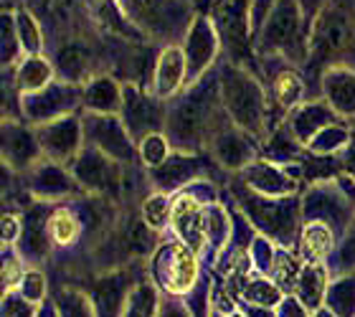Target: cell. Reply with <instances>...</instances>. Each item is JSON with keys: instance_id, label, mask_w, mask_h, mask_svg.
I'll use <instances>...</instances> for the list:
<instances>
[{"instance_id": "cell-1", "label": "cell", "mask_w": 355, "mask_h": 317, "mask_svg": "<svg viewBox=\"0 0 355 317\" xmlns=\"http://www.w3.org/2000/svg\"><path fill=\"white\" fill-rule=\"evenodd\" d=\"M234 125L223 112L218 69H211L206 76L188 84L183 94L168 104L165 135L173 150L180 153H208L211 142L223 127Z\"/></svg>"}, {"instance_id": "cell-2", "label": "cell", "mask_w": 355, "mask_h": 317, "mask_svg": "<svg viewBox=\"0 0 355 317\" xmlns=\"http://www.w3.org/2000/svg\"><path fill=\"white\" fill-rule=\"evenodd\" d=\"M218 89H221L223 112L239 130L252 135L254 140H264L269 135V94L257 79V71L231 64L229 59L218 61Z\"/></svg>"}, {"instance_id": "cell-3", "label": "cell", "mask_w": 355, "mask_h": 317, "mask_svg": "<svg viewBox=\"0 0 355 317\" xmlns=\"http://www.w3.org/2000/svg\"><path fill=\"white\" fill-rule=\"evenodd\" d=\"M231 193H234V203L239 206L241 216L257 229V234L287 249L295 246L300 239V229H302V198L300 196L266 198V196L249 191L241 180L231 185Z\"/></svg>"}, {"instance_id": "cell-4", "label": "cell", "mask_w": 355, "mask_h": 317, "mask_svg": "<svg viewBox=\"0 0 355 317\" xmlns=\"http://www.w3.org/2000/svg\"><path fill=\"white\" fill-rule=\"evenodd\" d=\"M257 59L279 56L289 64H307L310 59V26L304 21L300 0H277L264 26L254 36Z\"/></svg>"}, {"instance_id": "cell-5", "label": "cell", "mask_w": 355, "mask_h": 317, "mask_svg": "<svg viewBox=\"0 0 355 317\" xmlns=\"http://www.w3.org/2000/svg\"><path fill=\"white\" fill-rule=\"evenodd\" d=\"M355 38V0H327L310 28V59L315 74L340 64Z\"/></svg>"}, {"instance_id": "cell-6", "label": "cell", "mask_w": 355, "mask_h": 317, "mask_svg": "<svg viewBox=\"0 0 355 317\" xmlns=\"http://www.w3.org/2000/svg\"><path fill=\"white\" fill-rule=\"evenodd\" d=\"M150 280L168 297H188L200 282V257L178 237L157 241L153 249Z\"/></svg>"}, {"instance_id": "cell-7", "label": "cell", "mask_w": 355, "mask_h": 317, "mask_svg": "<svg viewBox=\"0 0 355 317\" xmlns=\"http://www.w3.org/2000/svg\"><path fill=\"white\" fill-rule=\"evenodd\" d=\"M254 0H214L211 8V23H214L221 49L226 59L236 67H257V51H254V23H252Z\"/></svg>"}, {"instance_id": "cell-8", "label": "cell", "mask_w": 355, "mask_h": 317, "mask_svg": "<svg viewBox=\"0 0 355 317\" xmlns=\"http://www.w3.org/2000/svg\"><path fill=\"white\" fill-rule=\"evenodd\" d=\"M117 6L137 28L165 41L188 33L193 23L185 0H117Z\"/></svg>"}, {"instance_id": "cell-9", "label": "cell", "mask_w": 355, "mask_h": 317, "mask_svg": "<svg viewBox=\"0 0 355 317\" xmlns=\"http://www.w3.org/2000/svg\"><path fill=\"white\" fill-rule=\"evenodd\" d=\"M79 107H82V87L69 84V81H51L41 92L21 94V114L28 125L36 127L76 114Z\"/></svg>"}, {"instance_id": "cell-10", "label": "cell", "mask_w": 355, "mask_h": 317, "mask_svg": "<svg viewBox=\"0 0 355 317\" xmlns=\"http://www.w3.org/2000/svg\"><path fill=\"white\" fill-rule=\"evenodd\" d=\"M122 125L135 142L148 137L153 132H165V119H168V104L163 99L153 96L150 92L140 89L137 84L122 87V112H119Z\"/></svg>"}, {"instance_id": "cell-11", "label": "cell", "mask_w": 355, "mask_h": 317, "mask_svg": "<svg viewBox=\"0 0 355 317\" xmlns=\"http://www.w3.org/2000/svg\"><path fill=\"white\" fill-rule=\"evenodd\" d=\"M84 119V142L89 148H96L99 153L110 155L112 160L130 165L137 155V142L130 137L127 127L122 125L119 114H82Z\"/></svg>"}, {"instance_id": "cell-12", "label": "cell", "mask_w": 355, "mask_h": 317, "mask_svg": "<svg viewBox=\"0 0 355 317\" xmlns=\"http://www.w3.org/2000/svg\"><path fill=\"white\" fill-rule=\"evenodd\" d=\"M69 170L74 173L76 183L82 185L84 193L114 198L122 191V178H125L122 175V162L112 160L110 155L99 153L96 148L84 145V150L69 165Z\"/></svg>"}, {"instance_id": "cell-13", "label": "cell", "mask_w": 355, "mask_h": 317, "mask_svg": "<svg viewBox=\"0 0 355 317\" xmlns=\"http://www.w3.org/2000/svg\"><path fill=\"white\" fill-rule=\"evenodd\" d=\"M257 64H259V71H264L272 107L284 110L289 114L295 107L304 102V92H307L304 76L289 61L279 59V56H261V59H257Z\"/></svg>"}, {"instance_id": "cell-14", "label": "cell", "mask_w": 355, "mask_h": 317, "mask_svg": "<svg viewBox=\"0 0 355 317\" xmlns=\"http://www.w3.org/2000/svg\"><path fill=\"white\" fill-rule=\"evenodd\" d=\"M41 150H44L46 160L61 162V165H71L84 150V119L79 114H69V117L53 119L49 125L36 127Z\"/></svg>"}, {"instance_id": "cell-15", "label": "cell", "mask_w": 355, "mask_h": 317, "mask_svg": "<svg viewBox=\"0 0 355 317\" xmlns=\"http://www.w3.org/2000/svg\"><path fill=\"white\" fill-rule=\"evenodd\" d=\"M214 175V165L208 162L206 153H180L173 150V155L150 173V180L160 193H180L200 178Z\"/></svg>"}, {"instance_id": "cell-16", "label": "cell", "mask_w": 355, "mask_h": 317, "mask_svg": "<svg viewBox=\"0 0 355 317\" xmlns=\"http://www.w3.org/2000/svg\"><path fill=\"white\" fill-rule=\"evenodd\" d=\"M140 282V277H135V269H127V266L99 274L87 292L94 305L96 317H122L127 302H130V295Z\"/></svg>"}, {"instance_id": "cell-17", "label": "cell", "mask_w": 355, "mask_h": 317, "mask_svg": "<svg viewBox=\"0 0 355 317\" xmlns=\"http://www.w3.org/2000/svg\"><path fill=\"white\" fill-rule=\"evenodd\" d=\"M218 49H221V41H218V33H216L211 18L196 15L183 44L185 64H188V84L198 81L200 76H206L211 71L216 56H218Z\"/></svg>"}, {"instance_id": "cell-18", "label": "cell", "mask_w": 355, "mask_h": 317, "mask_svg": "<svg viewBox=\"0 0 355 317\" xmlns=\"http://www.w3.org/2000/svg\"><path fill=\"white\" fill-rule=\"evenodd\" d=\"M3 160H6V168L13 173H31L44 160L38 130L15 122V119H6L3 122Z\"/></svg>"}, {"instance_id": "cell-19", "label": "cell", "mask_w": 355, "mask_h": 317, "mask_svg": "<svg viewBox=\"0 0 355 317\" xmlns=\"http://www.w3.org/2000/svg\"><path fill=\"white\" fill-rule=\"evenodd\" d=\"M239 180L249 191L266 196V198H287V196H297L300 191V180L289 173L287 165H277L266 157H257L252 165H246L239 173Z\"/></svg>"}, {"instance_id": "cell-20", "label": "cell", "mask_w": 355, "mask_h": 317, "mask_svg": "<svg viewBox=\"0 0 355 317\" xmlns=\"http://www.w3.org/2000/svg\"><path fill=\"white\" fill-rule=\"evenodd\" d=\"M26 188L36 200L46 203V200H61V198H71L82 191V185L76 183L74 173L61 165V162L53 160H41L36 168L26 173Z\"/></svg>"}, {"instance_id": "cell-21", "label": "cell", "mask_w": 355, "mask_h": 317, "mask_svg": "<svg viewBox=\"0 0 355 317\" xmlns=\"http://www.w3.org/2000/svg\"><path fill=\"white\" fill-rule=\"evenodd\" d=\"M171 229L193 251H206V206L193 193L180 191L171 203Z\"/></svg>"}, {"instance_id": "cell-22", "label": "cell", "mask_w": 355, "mask_h": 317, "mask_svg": "<svg viewBox=\"0 0 355 317\" xmlns=\"http://www.w3.org/2000/svg\"><path fill=\"white\" fill-rule=\"evenodd\" d=\"M208 155L221 170L241 173L246 165H252L257 160V140L252 135H246L244 130H239L236 125H229L214 137Z\"/></svg>"}, {"instance_id": "cell-23", "label": "cell", "mask_w": 355, "mask_h": 317, "mask_svg": "<svg viewBox=\"0 0 355 317\" xmlns=\"http://www.w3.org/2000/svg\"><path fill=\"white\" fill-rule=\"evenodd\" d=\"M188 84V64H185V53L180 46H165L157 53L155 69H153V79H150V94L173 102L175 96L183 94V87Z\"/></svg>"}, {"instance_id": "cell-24", "label": "cell", "mask_w": 355, "mask_h": 317, "mask_svg": "<svg viewBox=\"0 0 355 317\" xmlns=\"http://www.w3.org/2000/svg\"><path fill=\"white\" fill-rule=\"evenodd\" d=\"M320 92L343 119H355V69L335 64L320 76Z\"/></svg>"}, {"instance_id": "cell-25", "label": "cell", "mask_w": 355, "mask_h": 317, "mask_svg": "<svg viewBox=\"0 0 355 317\" xmlns=\"http://www.w3.org/2000/svg\"><path fill=\"white\" fill-rule=\"evenodd\" d=\"M49 216L51 211H46L44 203H38L23 221V237L15 243V251L23 257V262H28L31 266L46 262L49 251H51V239H49Z\"/></svg>"}, {"instance_id": "cell-26", "label": "cell", "mask_w": 355, "mask_h": 317, "mask_svg": "<svg viewBox=\"0 0 355 317\" xmlns=\"http://www.w3.org/2000/svg\"><path fill=\"white\" fill-rule=\"evenodd\" d=\"M335 122H343V117L338 112L330 107V104L322 99V102H302L300 107L287 114V127L292 130L300 145H307V142L320 132V130H325L327 125H335Z\"/></svg>"}, {"instance_id": "cell-27", "label": "cell", "mask_w": 355, "mask_h": 317, "mask_svg": "<svg viewBox=\"0 0 355 317\" xmlns=\"http://www.w3.org/2000/svg\"><path fill=\"white\" fill-rule=\"evenodd\" d=\"M82 107L92 114H119L122 87L107 74L89 76V81L82 84Z\"/></svg>"}, {"instance_id": "cell-28", "label": "cell", "mask_w": 355, "mask_h": 317, "mask_svg": "<svg viewBox=\"0 0 355 317\" xmlns=\"http://www.w3.org/2000/svg\"><path fill=\"white\" fill-rule=\"evenodd\" d=\"M335 231L327 223L320 221H304L297 239V254L310 262V264H327L335 254Z\"/></svg>"}, {"instance_id": "cell-29", "label": "cell", "mask_w": 355, "mask_h": 317, "mask_svg": "<svg viewBox=\"0 0 355 317\" xmlns=\"http://www.w3.org/2000/svg\"><path fill=\"white\" fill-rule=\"evenodd\" d=\"M330 269L327 264H310L304 262L302 272H300V280H297L295 287V297L307 307L310 312H318L325 307V297H327V287H330Z\"/></svg>"}, {"instance_id": "cell-30", "label": "cell", "mask_w": 355, "mask_h": 317, "mask_svg": "<svg viewBox=\"0 0 355 317\" xmlns=\"http://www.w3.org/2000/svg\"><path fill=\"white\" fill-rule=\"evenodd\" d=\"M231 239H234V221L226 214V208L221 203L206 206V257L211 259V264H216V259L226 251Z\"/></svg>"}, {"instance_id": "cell-31", "label": "cell", "mask_w": 355, "mask_h": 317, "mask_svg": "<svg viewBox=\"0 0 355 317\" xmlns=\"http://www.w3.org/2000/svg\"><path fill=\"white\" fill-rule=\"evenodd\" d=\"M51 79H53V67L51 61H46L44 56H26L15 67V89L21 94L41 92V89H46L51 84Z\"/></svg>"}, {"instance_id": "cell-32", "label": "cell", "mask_w": 355, "mask_h": 317, "mask_svg": "<svg viewBox=\"0 0 355 317\" xmlns=\"http://www.w3.org/2000/svg\"><path fill=\"white\" fill-rule=\"evenodd\" d=\"M284 292L272 277H264V274H257L252 272L249 274V280L244 282V287L239 292V300L244 305H254V307H272L277 310L284 300Z\"/></svg>"}, {"instance_id": "cell-33", "label": "cell", "mask_w": 355, "mask_h": 317, "mask_svg": "<svg viewBox=\"0 0 355 317\" xmlns=\"http://www.w3.org/2000/svg\"><path fill=\"white\" fill-rule=\"evenodd\" d=\"M304 155V148L300 145L292 130L287 127V122L279 127H274L272 132L266 135L264 140V157L266 160L277 162V165H292Z\"/></svg>"}, {"instance_id": "cell-34", "label": "cell", "mask_w": 355, "mask_h": 317, "mask_svg": "<svg viewBox=\"0 0 355 317\" xmlns=\"http://www.w3.org/2000/svg\"><path fill=\"white\" fill-rule=\"evenodd\" d=\"M350 142H353V132H350V127L345 125V119H343V122H335V125H327L325 130H320V132L304 145V153L320 155V157H335L338 153H345Z\"/></svg>"}, {"instance_id": "cell-35", "label": "cell", "mask_w": 355, "mask_h": 317, "mask_svg": "<svg viewBox=\"0 0 355 317\" xmlns=\"http://www.w3.org/2000/svg\"><path fill=\"white\" fill-rule=\"evenodd\" d=\"M325 307L335 317H355V274H340L330 282Z\"/></svg>"}, {"instance_id": "cell-36", "label": "cell", "mask_w": 355, "mask_h": 317, "mask_svg": "<svg viewBox=\"0 0 355 317\" xmlns=\"http://www.w3.org/2000/svg\"><path fill=\"white\" fill-rule=\"evenodd\" d=\"M302 266H304V259L300 257L297 251L287 249V246H279V249H277V259H274V266H272V274H269V277L279 284L284 295H295V287H297V280H300Z\"/></svg>"}, {"instance_id": "cell-37", "label": "cell", "mask_w": 355, "mask_h": 317, "mask_svg": "<svg viewBox=\"0 0 355 317\" xmlns=\"http://www.w3.org/2000/svg\"><path fill=\"white\" fill-rule=\"evenodd\" d=\"M82 234V221L79 216L67 206L53 208L49 216V239L53 246H71Z\"/></svg>"}, {"instance_id": "cell-38", "label": "cell", "mask_w": 355, "mask_h": 317, "mask_svg": "<svg viewBox=\"0 0 355 317\" xmlns=\"http://www.w3.org/2000/svg\"><path fill=\"white\" fill-rule=\"evenodd\" d=\"M160 302H163V292L155 287V282L142 280L130 295V302H127L122 317H157Z\"/></svg>"}, {"instance_id": "cell-39", "label": "cell", "mask_w": 355, "mask_h": 317, "mask_svg": "<svg viewBox=\"0 0 355 317\" xmlns=\"http://www.w3.org/2000/svg\"><path fill=\"white\" fill-rule=\"evenodd\" d=\"M56 71L64 76V81L69 84H82L87 79V71H89V56L82 51V49H76V46H69V49H61L59 56H56Z\"/></svg>"}, {"instance_id": "cell-40", "label": "cell", "mask_w": 355, "mask_h": 317, "mask_svg": "<svg viewBox=\"0 0 355 317\" xmlns=\"http://www.w3.org/2000/svg\"><path fill=\"white\" fill-rule=\"evenodd\" d=\"M171 203L173 200L168 198V193H150L148 198H142L140 219L157 234V231H163L171 223Z\"/></svg>"}, {"instance_id": "cell-41", "label": "cell", "mask_w": 355, "mask_h": 317, "mask_svg": "<svg viewBox=\"0 0 355 317\" xmlns=\"http://www.w3.org/2000/svg\"><path fill=\"white\" fill-rule=\"evenodd\" d=\"M330 274L340 277V274H355V219L350 221V226L343 231L340 241L335 246V254L327 262Z\"/></svg>"}, {"instance_id": "cell-42", "label": "cell", "mask_w": 355, "mask_h": 317, "mask_svg": "<svg viewBox=\"0 0 355 317\" xmlns=\"http://www.w3.org/2000/svg\"><path fill=\"white\" fill-rule=\"evenodd\" d=\"M137 155H140L142 165H148L150 170L160 168L168 157L173 155V145L168 140V135L165 132H153L148 137H142L137 142Z\"/></svg>"}, {"instance_id": "cell-43", "label": "cell", "mask_w": 355, "mask_h": 317, "mask_svg": "<svg viewBox=\"0 0 355 317\" xmlns=\"http://www.w3.org/2000/svg\"><path fill=\"white\" fill-rule=\"evenodd\" d=\"M53 305L59 310V317H96L94 305H92L89 295L87 292H79V289H59V295L53 297Z\"/></svg>"}, {"instance_id": "cell-44", "label": "cell", "mask_w": 355, "mask_h": 317, "mask_svg": "<svg viewBox=\"0 0 355 317\" xmlns=\"http://www.w3.org/2000/svg\"><path fill=\"white\" fill-rule=\"evenodd\" d=\"M15 31H18V41H21V49L26 51V56H41L44 36H41L38 21L28 10H18L15 13Z\"/></svg>"}, {"instance_id": "cell-45", "label": "cell", "mask_w": 355, "mask_h": 317, "mask_svg": "<svg viewBox=\"0 0 355 317\" xmlns=\"http://www.w3.org/2000/svg\"><path fill=\"white\" fill-rule=\"evenodd\" d=\"M15 292L21 297H26L28 302L38 305V307L44 302H49V282H46L44 272L36 269V266H28V269H26V274H23V280Z\"/></svg>"}, {"instance_id": "cell-46", "label": "cell", "mask_w": 355, "mask_h": 317, "mask_svg": "<svg viewBox=\"0 0 355 317\" xmlns=\"http://www.w3.org/2000/svg\"><path fill=\"white\" fill-rule=\"evenodd\" d=\"M249 259H252L254 272L269 277V274H272V266H274V259H277V246H274L272 239L257 234L252 246H249Z\"/></svg>"}, {"instance_id": "cell-47", "label": "cell", "mask_w": 355, "mask_h": 317, "mask_svg": "<svg viewBox=\"0 0 355 317\" xmlns=\"http://www.w3.org/2000/svg\"><path fill=\"white\" fill-rule=\"evenodd\" d=\"M23 274H26L23 257L15 251V246H6V249H3V295L18 289Z\"/></svg>"}, {"instance_id": "cell-48", "label": "cell", "mask_w": 355, "mask_h": 317, "mask_svg": "<svg viewBox=\"0 0 355 317\" xmlns=\"http://www.w3.org/2000/svg\"><path fill=\"white\" fill-rule=\"evenodd\" d=\"M18 31H15V15L13 13H3V64L6 69L10 67L18 56Z\"/></svg>"}, {"instance_id": "cell-49", "label": "cell", "mask_w": 355, "mask_h": 317, "mask_svg": "<svg viewBox=\"0 0 355 317\" xmlns=\"http://www.w3.org/2000/svg\"><path fill=\"white\" fill-rule=\"evenodd\" d=\"M38 310H41L38 305L28 302L18 292L3 295V317H38Z\"/></svg>"}, {"instance_id": "cell-50", "label": "cell", "mask_w": 355, "mask_h": 317, "mask_svg": "<svg viewBox=\"0 0 355 317\" xmlns=\"http://www.w3.org/2000/svg\"><path fill=\"white\" fill-rule=\"evenodd\" d=\"M157 317H193V312L188 310L183 297H168L163 295V302H160V312Z\"/></svg>"}, {"instance_id": "cell-51", "label": "cell", "mask_w": 355, "mask_h": 317, "mask_svg": "<svg viewBox=\"0 0 355 317\" xmlns=\"http://www.w3.org/2000/svg\"><path fill=\"white\" fill-rule=\"evenodd\" d=\"M23 237V221L15 214L3 216V243L6 246H15Z\"/></svg>"}, {"instance_id": "cell-52", "label": "cell", "mask_w": 355, "mask_h": 317, "mask_svg": "<svg viewBox=\"0 0 355 317\" xmlns=\"http://www.w3.org/2000/svg\"><path fill=\"white\" fill-rule=\"evenodd\" d=\"M277 315L279 317H312V312L307 310L295 295H287L282 300L279 307H277Z\"/></svg>"}, {"instance_id": "cell-53", "label": "cell", "mask_w": 355, "mask_h": 317, "mask_svg": "<svg viewBox=\"0 0 355 317\" xmlns=\"http://www.w3.org/2000/svg\"><path fill=\"white\" fill-rule=\"evenodd\" d=\"M325 6H327V0H300V8H302L304 21H307L310 28H312V23H315V18L322 13V8Z\"/></svg>"}, {"instance_id": "cell-54", "label": "cell", "mask_w": 355, "mask_h": 317, "mask_svg": "<svg viewBox=\"0 0 355 317\" xmlns=\"http://www.w3.org/2000/svg\"><path fill=\"white\" fill-rule=\"evenodd\" d=\"M241 312H244V317H279L277 310H272V307H254V305L244 302H241Z\"/></svg>"}, {"instance_id": "cell-55", "label": "cell", "mask_w": 355, "mask_h": 317, "mask_svg": "<svg viewBox=\"0 0 355 317\" xmlns=\"http://www.w3.org/2000/svg\"><path fill=\"white\" fill-rule=\"evenodd\" d=\"M38 317H59V310H56L53 300H49V302L41 305V310H38Z\"/></svg>"}, {"instance_id": "cell-56", "label": "cell", "mask_w": 355, "mask_h": 317, "mask_svg": "<svg viewBox=\"0 0 355 317\" xmlns=\"http://www.w3.org/2000/svg\"><path fill=\"white\" fill-rule=\"evenodd\" d=\"M312 317H335L333 312L327 310V307H322V310H318V312H312Z\"/></svg>"}, {"instance_id": "cell-57", "label": "cell", "mask_w": 355, "mask_h": 317, "mask_svg": "<svg viewBox=\"0 0 355 317\" xmlns=\"http://www.w3.org/2000/svg\"><path fill=\"white\" fill-rule=\"evenodd\" d=\"M211 317H223V315H214V312H211ZM231 317H244V312H239V315H231Z\"/></svg>"}]
</instances>
